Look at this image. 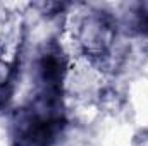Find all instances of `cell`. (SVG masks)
Instances as JSON below:
<instances>
[{
    "instance_id": "cell-1",
    "label": "cell",
    "mask_w": 148,
    "mask_h": 146,
    "mask_svg": "<svg viewBox=\"0 0 148 146\" xmlns=\"http://www.w3.org/2000/svg\"><path fill=\"white\" fill-rule=\"evenodd\" d=\"M115 40V23L107 12L90 14L81 26V46L93 59L107 57Z\"/></svg>"
},
{
    "instance_id": "cell-2",
    "label": "cell",
    "mask_w": 148,
    "mask_h": 146,
    "mask_svg": "<svg viewBox=\"0 0 148 146\" xmlns=\"http://www.w3.org/2000/svg\"><path fill=\"white\" fill-rule=\"evenodd\" d=\"M127 29L133 35H148V2L134 3L127 16Z\"/></svg>"
}]
</instances>
